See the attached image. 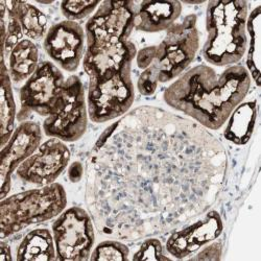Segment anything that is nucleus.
Masks as SVG:
<instances>
[{
    "instance_id": "3",
    "label": "nucleus",
    "mask_w": 261,
    "mask_h": 261,
    "mask_svg": "<svg viewBox=\"0 0 261 261\" xmlns=\"http://www.w3.org/2000/svg\"><path fill=\"white\" fill-rule=\"evenodd\" d=\"M248 4L243 0L209 2L206 11L207 39L202 55L214 66L241 61L248 46Z\"/></svg>"
},
{
    "instance_id": "1",
    "label": "nucleus",
    "mask_w": 261,
    "mask_h": 261,
    "mask_svg": "<svg viewBox=\"0 0 261 261\" xmlns=\"http://www.w3.org/2000/svg\"><path fill=\"white\" fill-rule=\"evenodd\" d=\"M223 143L192 119L141 106L103 130L87 163L85 201L98 233L135 242L209 210L225 184Z\"/></svg>"
},
{
    "instance_id": "24",
    "label": "nucleus",
    "mask_w": 261,
    "mask_h": 261,
    "mask_svg": "<svg viewBox=\"0 0 261 261\" xmlns=\"http://www.w3.org/2000/svg\"><path fill=\"white\" fill-rule=\"evenodd\" d=\"M133 260H168L164 254L161 242L154 237H147L138 251L134 254Z\"/></svg>"
},
{
    "instance_id": "17",
    "label": "nucleus",
    "mask_w": 261,
    "mask_h": 261,
    "mask_svg": "<svg viewBox=\"0 0 261 261\" xmlns=\"http://www.w3.org/2000/svg\"><path fill=\"white\" fill-rule=\"evenodd\" d=\"M16 260H57L55 241L50 231L45 228H39L29 232L17 248Z\"/></svg>"
},
{
    "instance_id": "14",
    "label": "nucleus",
    "mask_w": 261,
    "mask_h": 261,
    "mask_svg": "<svg viewBox=\"0 0 261 261\" xmlns=\"http://www.w3.org/2000/svg\"><path fill=\"white\" fill-rule=\"evenodd\" d=\"M224 230L220 213L211 210L189 226L173 232L167 239L166 252L177 259H184L215 241Z\"/></svg>"
},
{
    "instance_id": "22",
    "label": "nucleus",
    "mask_w": 261,
    "mask_h": 261,
    "mask_svg": "<svg viewBox=\"0 0 261 261\" xmlns=\"http://www.w3.org/2000/svg\"><path fill=\"white\" fill-rule=\"evenodd\" d=\"M129 249L124 244L116 241H105L92 251L90 260H127Z\"/></svg>"
},
{
    "instance_id": "6",
    "label": "nucleus",
    "mask_w": 261,
    "mask_h": 261,
    "mask_svg": "<svg viewBox=\"0 0 261 261\" xmlns=\"http://www.w3.org/2000/svg\"><path fill=\"white\" fill-rule=\"evenodd\" d=\"M88 117L83 83L79 76L71 75L65 81L53 112L43 122V130L50 138L74 142L86 133Z\"/></svg>"
},
{
    "instance_id": "25",
    "label": "nucleus",
    "mask_w": 261,
    "mask_h": 261,
    "mask_svg": "<svg viewBox=\"0 0 261 261\" xmlns=\"http://www.w3.org/2000/svg\"><path fill=\"white\" fill-rule=\"evenodd\" d=\"M158 84H159L158 71L153 65H150L148 68L144 69L140 74L137 82V88L142 95L149 96L155 93Z\"/></svg>"
},
{
    "instance_id": "10",
    "label": "nucleus",
    "mask_w": 261,
    "mask_h": 261,
    "mask_svg": "<svg viewBox=\"0 0 261 261\" xmlns=\"http://www.w3.org/2000/svg\"><path fill=\"white\" fill-rule=\"evenodd\" d=\"M64 84V75L54 63H40L20 89L21 109L17 115L18 120H25L31 113L47 117L61 96Z\"/></svg>"
},
{
    "instance_id": "21",
    "label": "nucleus",
    "mask_w": 261,
    "mask_h": 261,
    "mask_svg": "<svg viewBox=\"0 0 261 261\" xmlns=\"http://www.w3.org/2000/svg\"><path fill=\"white\" fill-rule=\"evenodd\" d=\"M255 117L256 109L254 102H247L238 108L227 126L226 138L236 144H245L251 136Z\"/></svg>"
},
{
    "instance_id": "12",
    "label": "nucleus",
    "mask_w": 261,
    "mask_h": 261,
    "mask_svg": "<svg viewBox=\"0 0 261 261\" xmlns=\"http://www.w3.org/2000/svg\"><path fill=\"white\" fill-rule=\"evenodd\" d=\"M86 33L76 21L64 20L53 25L44 39V49L59 66L75 71L85 56Z\"/></svg>"
},
{
    "instance_id": "23",
    "label": "nucleus",
    "mask_w": 261,
    "mask_h": 261,
    "mask_svg": "<svg viewBox=\"0 0 261 261\" xmlns=\"http://www.w3.org/2000/svg\"><path fill=\"white\" fill-rule=\"evenodd\" d=\"M100 2H76V0H66L61 3V12L67 20L75 21L88 17L95 9L98 8Z\"/></svg>"
},
{
    "instance_id": "7",
    "label": "nucleus",
    "mask_w": 261,
    "mask_h": 261,
    "mask_svg": "<svg viewBox=\"0 0 261 261\" xmlns=\"http://www.w3.org/2000/svg\"><path fill=\"white\" fill-rule=\"evenodd\" d=\"M134 99L132 62L111 77L89 81L87 107L89 118L95 123H103L125 115Z\"/></svg>"
},
{
    "instance_id": "4",
    "label": "nucleus",
    "mask_w": 261,
    "mask_h": 261,
    "mask_svg": "<svg viewBox=\"0 0 261 261\" xmlns=\"http://www.w3.org/2000/svg\"><path fill=\"white\" fill-rule=\"evenodd\" d=\"M66 205V191L58 183L7 197L0 204V237L5 239L32 225L53 220Z\"/></svg>"
},
{
    "instance_id": "8",
    "label": "nucleus",
    "mask_w": 261,
    "mask_h": 261,
    "mask_svg": "<svg viewBox=\"0 0 261 261\" xmlns=\"http://www.w3.org/2000/svg\"><path fill=\"white\" fill-rule=\"evenodd\" d=\"M57 260L90 259L95 243L94 223L89 212L80 207L64 210L53 224Z\"/></svg>"
},
{
    "instance_id": "16",
    "label": "nucleus",
    "mask_w": 261,
    "mask_h": 261,
    "mask_svg": "<svg viewBox=\"0 0 261 261\" xmlns=\"http://www.w3.org/2000/svg\"><path fill=\"white\" fill-rule=\"evenodd\" d=\"M182 13V4L175 0H146L137 4L135 29L144 33L167 31Z\"/></svg>"
},
{
    "instance_id": "18",
    "label": "nucleus",
    "mask_w": 261,
    "mask_h": 261,
    "mask_svg": "<svg viewBox=\"0 0 261 261\" xmlns=\"http://www.w3.org/2000/svg\"><path fill=\"white\" fill-rule=\"evenodd\" d=\"M8 57L9 74L15 84L27 82L39 66V50L30 39L21 40Z\"/></svg>"
},
{
    "instance_id": "5",
    "label": "nucleus",
    "mask_w": 261,
    "mask_h": 261,
    "mask_svg": "<svg viewBox=\"0 0 261 261\" xmlns=\"http://www.w3.org/2000/svg\"><path fill=\"white\" fill-rule=\"evenodd\" d=\"M200 48V34L197 16H186L167 31L164 39L156 46V58L151 64L157 69L159 83H167L182 73L193 62Z\"/></svg>"
},
{
    "instance_id": "19",
    "label": "nucleus",
    "mask_w": 261,
    "mask_h": 261,
    "mask_svg": "<svg viewBox=\"0 0 261 261\" xmlns=\"http://www.w3.org/2000/svg\"><path fill=\"white\" fill-rule=\"evenodd\" d=\"M8 9L17 16L23 35L30 40H40L46 36L47 18L37 7L25 2H6Z\"/></svg>"
},
{
    "instance_id": "28",
    "label": "nucleus",
    "mask_w": 261,
    "mask_h": 261,
    "mask_svg": "<svg viewBox=\"0 0 261 261\" xmlns=\"http://www.w3.org/2000/svg\"><path fill=\"white\" fill-rule=\"evenodd\" d=\"M83 166L80 162H74L70 168H69V179L71 182L75 183V182H79L81 179H82V176H83Z\"/></svg>"
},
{
    "instance_id": "11",
    "label": "nucleus",
    "mask_w": 261,
    "mask_h": 261,
    "mask_svg": "<svg viewBox=\"0 0 261 261\" xmlns=\"http://www.w3.org/2000/svg\"><path fill=\"white\" fill-rule=\"evenodd\" d=\"M70 150L64 141L50 138L17 168L18 178L23 182L46 186L55 183L70 161Z\"/></svg>"
},
{
    "instance_id": "29",
    "label": "nucleus",
    "mask_w": 261,
    "mask_h": 261,
    "mask_svg": "<svg viewBox=\"0 0 261 261\" xmlns=\"http://www.w3.org/2000/svg\"><path fill=\"white\" fill-rule=\"evenodd\" d=\"M13 257H12V252H11V248L10 246L5 243V242H2V244H0V260H12Z\"/></svg>"
},
{
    "instance_id": "27",
    "label": "nucleus",
    "mask_w": 261,
    "mask_h": 261,
    "mask_svg": "<svg viewBox=\"0 0 261 261\" xmlns=\"http://www.w3.org/2000/svg\"><path fill=\"white\" fill-rule=\"evenodd\" d=\"M155 58H156V46L144 47L139 51H137V55H136L137 66L140 69L144 70L154 63Z\"/></svg>"
},
{
    "instance_id": "15",
    "label": "nucleus",
    "mask_w": 261,
    "mask_h": 261,
    "mask_svg": "<svg viewBox=\"0 0 261 261\" xmlns=\"http://www.w3.org/2000/svg\"><path fill=\"white\" fill-rule=\"evenodd\" d=\"M134 43L127 41L98 46H89L85 51L83 67L89 81H102L118 73L136 58Z\"/></svg>"
},
{
    "instance_id": "13",
    "label": "nucleus",
    "mask_w": 261,
    "mask_h": 261,
    "mask_svg": "<svg viewBox=\"0 0 261 261\" xmlns=\"http://www.w3.org/2000/svg\"><path fill=\"white\" fill-rule=\"evenodd\" d=\"M41 140L42 130L37 122L23 121L15 128L11 139L2 149V165H0L2 200L7 198L10 192L14 171L35 153L41 145Z\"/></svg>"
},
{
    "instance_id": "20",
    "label": "nucleus",
    "mask_w": 261,
    "mask_h": 261,
    "mask_svg": "<svg viewBox=\"0 0 261 261\" xmlns=\"http://www.w3.org/2000/svg\"><path fill=\"white\" fill-rule=\"evenodd\" d=\"M12 80L6 66L5 58L2 61V94H0V135H2V147L11 139L15 130L16 103L14 99Z\"/></svg>"
},
{
    "instance_id": "26",
    "label": "nucleus",
    "mask_w": 261,
    "mask_h": 261,
    "mask_svg": "<svg viewBox=\"0 0 261 261\" xmlns=\"http://www.w3.org/2000/svg\"><path fill=\"white\" fill-rule=\"evenodd\" d=\"M223 246L221 243H213L206 246L197 255L191 257V260H220L222 258Z\"/></svg>"
},
{
    "instance_id": "9",
    "label": "nucleus",
    "mask_w": 261,
    "mask_h": 261,
    "mask_svg": "<svg viewBox=\"0 0 261 261\" xmlns=\"http://www.w3.org/2000/svg\"><path fill=\"white\" fill-rule=\"evenodd\" d=\"M137 4L135 2L100 3L94 15L87 21V47L117 44L127 41L135 29Z\"/></svg>"
},
{
    "instance_id": "2",
    "label": "nucleus",
    "mask_w": 261,
    "mask_h": 261,
    "mask_svg": "<svg viewBox=\"0 0 261 261\" xmlns=\"http://www.w3.org/2000/svg\"><path fill=\"white\" fill-rule=\"evenodd\" d=\"M250 87V72L242 65H232L222 73L199 65L173 82L163 98L173 110L203 127L219 129L243 102Z\"/></svg>"
}]
</instances>
